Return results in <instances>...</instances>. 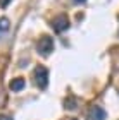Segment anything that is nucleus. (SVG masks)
Returning <instances> with one entry per match:
<instances>
[{
	"mask_svg": "<svg viewBox=\"0 0 119 120\" xmlns=\"http://www.w3.org/2000/svg\"><path fill=\"white\" fill-rule=\"evenodd\" d=\"M52 28L55 29V33H64V31H67V29H69V19L66 17V15H59V17L53 19Z\"/></svg>",
	"mask_w": 119,
	"mask_h": 120,
	"instance_id": "nucleus-4",
	"label": "nucleus"
},
{
	"mask_svg": "<svg viewBox=\"0 0 119 120\" xmlns=\"http://www.w3.org/2000/svg\"><path fill=\"white\" fill-rule=\"evenodd\" d=\"M36 52H38L41 57L50 55V53L53 52V40H52V36L43 34L40 40L36 41Z\"/></svg>",
	"mask_w": 119,
	"mask_h": 120,
	"instance_id": "nucleus-1",
	"label": "nucleus"
},
{
	"mask_svg": "<svg viewBox=\"0 0 119 120\" xmlns=\"http://www.w3.org/2000/svg\"><path fill=\"white\" fill-rule=\"evenodd\" d=\"M33 77H35V84L38 86L40 89H47V86H48V69L47 67L36 65Z\"/></svg>",
	"mask_w": 119,
	"mask_h": 120,
	"instance_id": "nucleus-2",
	"label": "nucleus"
},
{
	"mask_svg": "<svg viewBox=\"0 0 119 120\" xmlns=\"http://www.w3.org/2000/svg\"><path fill=\"white\" fill-rule=\"evenodd\" d=\"M64 106H66L67 110H74V108L78 106V103H76V100H73V98H67L66 103H64Z\"/></svg>",
	"mask_w": 119,
	"mask_h": 120,
	"instance_id": "nucleus-7",
	"label": "nucleus"
},
{
	"mask_svg": "<svg viewBox=\"0 0 119 120\" xmlns=\"http://www.w3.org/2000/svg\"><path fill=\"white\" fill-rule=\"evenodd\" d=\"M24 86H26V81H24V77H14V79L9 82V88L12 89L14 93L23 91V89H24Z\"/></svg>",
	"mask_w": 119,
	"mask_h": 120,
	"instance_id": "nucleus-5",
	"label": "nucleus"
},
{
	"mask_svg": "<svg viewBox=\"0 0 119 120\" xmlns=\"http://www.w3.org/2000/svg\"><path fill=\"white\" fill-rule=\"evenodd\" d=\"M74 2H78V4H83V2H85V0H74Z\"/></svg>",
	"mask_w": 119,
	"mask_h": 120,
	"instance_id": "nucleus-10",
	"label": "nucleus"
},
{
	"mask_svg": "<svg viewBox=\"0 0 119 120\" xmlns=\"http://www.w3.org/2000/svg\"><path fill=\"white\" fill-rule=\"evenodd\" d=\"M10 2H12V0H0V7H7Z\"/></svg>",
	"mask_w": 119,
	"mask_h": 120,
	"instance_id": "nucleus-8",
	"label": "nucleus"
},
{
	"mask_svg": "<svg viewBox=\"0 0 119 120\" xmlns=\"http://www.w3.org/2000/svg\"><path fill=\"white\" fill-rule=\"evenodd\" d=\"M105 118H107V113L98 105H91L86 110V120H105Z\"/></svg>",
	"mask_w": 119,
	"mask_h": 120,
	"instance_id": "nucleus-3",
	"label": "nucleus"
},
{
	"mask_svg": "<svg viewBox=\"0 0 119 120\" xmlns=\"http://www.w3.org/2000/svg\"><path fill=\"white\" fill-rule=\"evenodd\" d=\"M9 29H10V21L7 17H0V40L9 33Z\"/></svg>",
	"mask_w": 119,
	"mask_h": 120,
	"instance_id": "nucleus-6",
	"label": "nucleus"
},
{
	"mask_svg": "<svg viewBox=\"0 0 119 120\" xmlns=\"http://www.w3.org/2000/svg\"><path fill=\"white\" fill-rule=\"evenodd\" d=\"M0 120H14L10 115H0Z\"/></svg>",
	"mask_w": 119,
	"mask_h": 120,
	"instance_id": "nucleus-9",
	"label": "nucleus"
}]
</instances>
